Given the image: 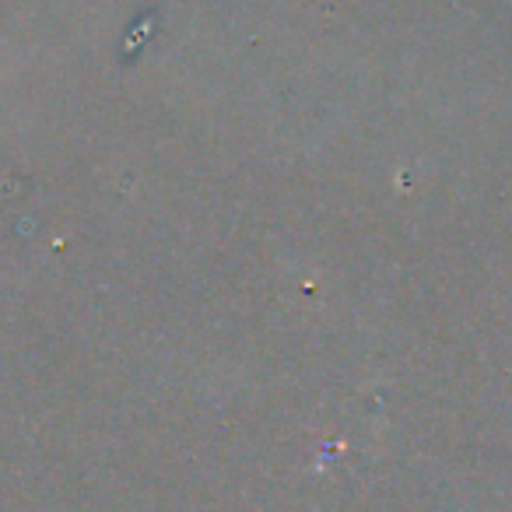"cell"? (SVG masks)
Listing matches in <instances>:
<instances>
[]
</instances>
